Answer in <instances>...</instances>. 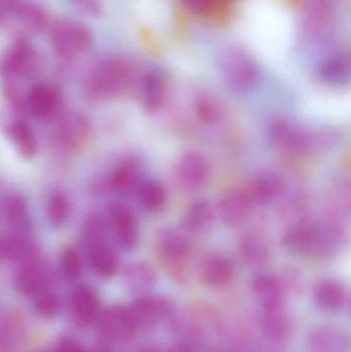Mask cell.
<instances>
[{"instance_id": "obj_8", "label": "cell", "mask_w": 351, "mask_h": 352, "mask_svg": "<svg viewBox=\"0 0 351 352\" xmlns=\"http://www.w3.org/2000/svg\"><path fill=\"white\" fill-rule=\"evenodd\" d=\"M109 229L120 248L132 250L139 240V228L133 211L124 204L115 203L109 211Z\"/></svg>"}, {"instance_id": "obj_25", "label": "cell", "mask_w": 351, "mask_h": 352, "mask_svg": "<svg viewBox=\"0 0 351 352\" xmlns=\"http://www.w3.org/2000/svg\"><path fill=\"white\" fill-rule=\"evenodd\" d=\"M253 293L262 308L284 305L286 295L278 277L273 275L261 274L255 277Z\"/></svg>"}, {"instance_id": "obj_7", "label": "cell", "mask_w": 351, "mask_h": 352, "mask_svg": "<svg viewBox=\"0 0 351 352\" xmlns=\"http://www.w3.org/2000/svg\"><path fill=\"white\" fill-rule=\"evenodd\" d=\"M282 246L291 254L317 256L319 246V223L308 219L291 223L282 237Z\"/></svg>"}, {"instance_id": "obj_6", "label": "cell", "mask_w": 351, "mask_h": 352, "mask_svg": "<svg viewBox=\"0 0 351 352\" xmlns=\"http://www.w3.org/2000/svg\"><path fill=\"white\" fill-rule=\"evenodd\" d=\"M128 308L137 331L154 328L175 316L174 304L163 296H141Z\"/></svg>"}, {"instance_id": "obj_17", "label": "cell", "mask_w": 351, "mask_h": 352, "mask_svg": "<svg viewBox=\"0 0 351 352\" xmlns=\"http://www.w3.org/2000/svg\"><path fill=\"white\" fill-rule=\"evenodd\" d=\"M253 200L247 192L233 190L220 199L218 215L225 225L237 227L247 221L253 211Z\"/></svg>"}, {"instance_id": "obj_40", "label": "cell", "mask_w": 351, "mask_h": 352, "mask_svg": "<svg viewBox=\"0 0 351 352\" xmlns=\"http://www.w3.org/2000/svg\"><path fill=\"white\" fill-rule=\"evenodd\" d=\"M72 8L87 16H98L102 12L100 0H70Z\"/></svg>"}, {"instance_id": "obj_34", "label": "cell", "mask_w": 351, "mask_h": 352, "mask_svg": "<svg viewBox=\"0 0 351 352\" xmlns=\"http://www.w3.org/2000/svg\"><path fill=\"white\" fill-rule=\"evenodd\" d=\"M14 16L32 32H41L49 25L47 12L41 6L32 3H19Z\"/></svg>"}, {"instance_id": "obj_16", "label": "cell", "mask_w": 351, "mask_h": 352, "mask_svg": "<svg viewBox=\"0 0 351 352\" xmlns=\"http://www.w3.org/2000/svg\"><path fill=\"white\" fill-rule=\"evenodd\" d=\"M103 333L115 342H126L135 335L136 327L129 308L115 306L109 308L102 316Z\"/></svg>"}, {"instance_id": "obj_2", "label": "cell", "mask_w": 351, "mask_h": 352, "mask_svg": "<svg viewBox=\"0 0 351 352\" xmlns=\"http://www.w3.org/2000/svg\"><path fill=\"white\" fill-rule=\"evenodd\" d=\"M109 228L98 217H92L84 227V242L89 262L99 276L109 278L117 273L119 260L107 240Z\"/></svg>"}, {"instance_id": "obj_28", "label": "cell", "mask_w": 351, "mask_h": 352, "mask_svg": "<svg viewBox=\"0 0 351 352\" xmlns=\"http://www.w3.org/2000/svg\"><path fill=\"white\" fill-rule=\"evenodd\" d=\"M3 214L12 233H30V214L22 197L16 195L8 197L3 204Z\"/></svg>"}, {"instance_id": "obj_11", "label": "cell", "mask_w": 351, "mask_h": 352, "mask_svg": "<svg viewBox=\"0 0 351 352\" xmlns=\"http://www.w3.org/2000/svg\"><path fill=\"white\" fill-rule=\"evenodd\" d=\"M270 138L278 148L294 153L308 154V130L288 119H278L269 128Z\"/></svg>"}, {"instance_id": "obj_36", "label": "cell", "mask_w": 351, "mask_h": 352, "mask_svg": "<svg viewBox=\"0 0 351 352\" xmlns=\"http://www.w3.org/2000/svg\"><path fill=\"white\" fill-rule=\"evenodd\" d=\"M82 271V258L76 250L65 248L60 256V272L67 281H74L80 276Z\"/></svg>"}, {"instance_id": "obj_12", "label": "cell", "mask_w": 351, "mask_h": 352, "mask_svg": "<svg viewBox=\"0 0 351 352\" xmlns=\"http://www.w3.org/2000/svg\"><path fill=\"white\" fill-rule=\"evenodd\" d=\"M198 274L204 285L212 289H223L232 283L235 267L232 261L218 252H210L202 258Z\"/></svg>"}, {"instance_id": "obj_22", "label": "cell", "mask_w": 351, "mask_h": 352, "mask_svg": "<svg viewBox=\"0 0 351 352\" xmlns=\"http://www.w3.org/2000/svg\"><path fill=\"white\" fill-rule=\"evenodd\" d=\"M284 190V179L278 173L262 171L253 178L249 195L253 203L268 205L275 201Z\"/></svg>"}, {"instance_id": "obj_32", "label": "cell", "mask_w": 351, "mask_h": 352, "mask_svg": "<svg viewBox=\"0 0 351 352\" xmlns=\"http://www.w3.org/2000/svg\"><path fill=\"white\" fill-rule=\"evenodd\" d=\"M139 204L148 212H159L167 202V194L161 182L155 179H144L136 190Z\"/></svg>"}, {"instance_id": "obj_33", "label": "cell", "mask_w": 351, "mask_h": 352, "mask_svg": "<svg viewBox=\"0 0 351 352\" xmlns=\"http://www.w3.org/2000/svg\"><path fill=\"white\" fill-rule=\"evenodd\" d=\"M45 211L49 225L55 228L62 227L69 219L71 202L65 192L59 190H54L49 195Z\"/></svg>"}, {"instance_id": "obj_10", "label": "cell", "mask_w": 351, "mask_h": 352, "mask_svg": "<svg viewBox=\"0 0 351 352\" xmlns=\"http://www.w3.org/2000/svg\"><path fill=\"white\" fill-rule=\"evenodd\" d=\"M52 271L47 260L33 254L24 261L16 277V287L26 295H34L45 291L51 283Z\"/></svg>"}, {"instance_id": "obj_26", "label": "cell", "mask_w": 351, "mask_h": 352, "mask_svg": "<svg viewBox=\"0 0 351 352\" xmlns=\"http://www.w3.org/2000/svg\"><path fill=\"white\" fill-rule=\"evenodd\" d=\"M99 300L96 293L88 287H80L71 299L74 318L80 326H88L98 314Z\"/></svg>"}, {"instance_id": "obj_43", "label": "cell", "mask_w": 351, "mask_h": 352, "mask_svg": "<svg viewBox=\"0 0 351 352\" xmlns=\"http://www.w3.org/2000/svg\"><path fill=\"white\" fill-rule=\"evenodd\" d=\"M58 352H84L80 347L76 346L73 344H64L60 347Z\"/></svg>"}, {"instance_id": "obj_9", "label": "cell", "mask_w": 351, "mask_h": 352, "mask_svg": "<svg viewBox=\"0 0 351 352\" xmlns=\"http://www.w3.org/2000/svg\"><path fill=\"white\" fill-rule=\"evenodd\" d=\"M55 135L60 148L66 152H78L90 138V125L80 113H68L58 121Z\"/></svg>"}, {"instance_id": "obj_5", "label": "cell", "mask_w": 351, "mask_h": 352, "mask_svg": "<svg viewBox=\"0 0 351 352\" xmlns=\"http://www.w3.org/2000/svg\"><path fill=\"white\" fill-rule=\"evenodd\" d=\"M39 56L29 41H16L0 63V74L8 80L33 78L39 70Z\"/></svg>"}, {"instance_id": "obj_35", "label": "cell", "mask_w": 351, "mask_h": 352, "mask_svg": "<svg viewBox=\"0 0 351 352\" xmlns=\"http://www.w3.org/2000/svg\"><path fill=\"white\" fill-rule=\"evenodd\" d=\"M341 142V134L332 127L308 130V153H327Z\"/></svg>"}, {"instance_id": "obj_39", "label": "cell", "mask_w": 351, "mask_h": 352, "mask_svg": "<svg viewBox=\"0 0 351 352\" xmlns=\"http://www.w3.org/2000/svg\"><path fill=\"white\" fill-rule=\"evenodd\" d=\"M60 303L52 294L43 293L35 303V309L41 316L53 318L59 312Z\"/></svg>"}, {"instance_id": "obj_3", "label": "cell", "mask_w": 351, "mask_h": 352, "mask_svg": "<svg viewBox=\"0 0 351 352\" xmlns=\"http://www.w3.org/2000/svg\"><path fill=\"white\" fill-rule=\"evenodd\" d=\"M218 62L225 82L235 92L249 93L259 84V69L242 50L228 47L220 54Z\"/></svg>"}, {"instance_id": "obj_14", "label": "cell", "mask_w": 351, "mask_h": 352, "mask_svg": "<svg viewBox=\"0 0 351 352\" xmlns=\"http://www.w3.org/2000/svg\"><path fill=\"white\" fill-rule=\"evenodd\" d=\"M62 107L59 91L49 85H36L31 89L26 98V107L37 119L47 121L53 119Z\"/></svg>"}, {"instance_id": "obj_30", "label": "cell", "mask_w": 351, "mask_h": 352, "mask_svg": "<svg viewBox=\"0 0 351 352\" xmlns=\"http://www.w3.org/2000/svg\"><path fill=\"white\" fill-rule=\"evenodd\" d=\"M214 219L216 210L212 203L199 200L190 206L185 215V227L192 233H205L214 225Z\"/></svg>"}, {"instance_id": "obj_37", "label": "cell", "mask_w": 351, "mask_h": 352, "mask_svg": "<svg viewBox=\"0 0 351 352\" xmlns=\"http://www.w3.org/2000/svg\"><path fill=\"white\" fill-rule=\"evenodd\" d=\"M195 113L200 123L212 126L220 118V109L218 103L210 97H199L195 102Z\"/></svg>"}, {"instance_id": "obj_4", "label": "cell", "mask_w": 351, "mask_h": 352, "mask_svg": "<svg viewBox=\"0 0 351 352\" xmlns=\"http://www.w3.org/2000/svg\"><path fill=\"white\" fill-rule=\"evenodd\" d=\"M51 41L58 55L76 57L90 49L93 35L90 29L76 21H60L51 30Z\"/></svg>"}, {"instance_id": "obj_31", "label": "cell", "mask_w": 351, "mask_h": 352, "mask_svg": "<svg viewBox=\"0 0 351 352\" xmlns=\"http://www.w3.org/2000/svg\"><path fill=\"white\" fill-rule=\"evenodd\" d=\"M319 76L326 84L333 87H343L350 82V62L344 55H336L324 62L319 69Z\"/></svg>"}, {"instance_id": "obj_38", "label": "cell", "mask_w": 351, "mask_h": 352, "mask_svg": "<svg viewBox=\"0 0 351 352\" xmlns=\"http://www.w3.org/2000/svg\"><path fill=\"white\" fill-rule=\"evenodd\" d=\"M278 278L284 289V295L299 296L303 293L304 278L298 269L294 267L286 268Z\"/></svg>"}, {"instance_id": "obj_19", "label": "cell", "mask_w": 351, "mask_h": 352, "mask_svg": "<svg viewBox=\"0 0 351 352\" xmlns=\"http://www.w3.org/2000/svg\"><path fill=\"white\" fill-rule=\"evenodd\" d=\"M308 352H348L350 338L335 326H319L311 331L307 341Z\"/></svg>"}, {"instance_id": "obj_1", "label": "cell", "mask_w": 351, "mask_h": 352, "mask_svg": "<svg viewBox=\"0 0 351 352\" xmlns=\"http://www.w3.org/2000/svg\"><path fill=\"white\" fill-rule=\"evenodd\" d=\"M132 78L133 68L127 60L109 58L93 68L87 80V93L93 99L117 96L127 90Z\"/></svg>"}, {"instance_id": "obj_41", "label": "cell", "mask_w": 351, "mask_h": 352, "mask_svg": "<svg viewBox=\"0 0 351 352\" xmlns=\"http://www.w3.org/2000/svg\"><path fill=\"white\" fill-rule=\"evenodd\" d=\"M185 6L196 14H206L214 8L216 0H183Z\"/></svg>"}, {"instance_id": "obj_23", "label": "cell", "mask_w": 351, "mask_h": 352, "mask_svg": "<svg viewBox=\"0 0 351 352\" xmlns=\"http://www.w3.org/2000/svg\"><path fill=\"white\" fill-rule=\"evenodd\" d=\"M123 278L127 289L139 297L150 295L157 283L156 272L144 262L132 263L126 266Z\"/></svg>"}, {"instance_id": "obj_20", "label": "cell", "mask_w": 351, "mask_h": 352, "mask_svg": "<svg viewBox=\"0 0 351 352\" xmlns=\"http://www.w3.org/2000/svg\"><path fill=\"white\" fill-rule=\"evenodd\" d=\"M144 166L139 160L135 158L126 159L111 175V188L124 196L136 194V190L144 180Z\"/></svg>"}, {"instance_id": "obj_13", "label": "cell", "mask_w": 351, "mask_h": 352, "mask_svg": "<svg viewBox=\"0 0 351 352\" xmlns=\"http://www.w3.org/2000/svg\"><path fill=\"white\" fill-rule=\"evenodd\" d=\"M157 250L169 265H179L189 258L192 245L187 236L174 228L161 230L157 236Z\"/></svg>"}, {"instance_id": "obj_18", "label": "cell", "mask_w": 351, "mask_h": 352, "mask_svg": "<svg viewBox=\"0 0 351 352\" xmlns=\"http://www.w3.org/2000/svg\"><path fill=\"white\" fill-rule=\"evenodd\" d=\"M260 326L264 335L275 343L286 342L292 335V320L284 305L262 308Z\"/></svg>"}, {"instance_id": "obj_21", "label": "cell", "mask_w": 351, "mask_h": 352, "mask_svg": "<svg viewBox=\"0 0 351 352\" xmlns=\"http://www.w3.org/2000/svg\"><path fill=\"white\" fill-rule=\"evenodd\" d=\"M313 297L317 307L327 312L338 311L348 302L346 287L341 283L333 278L317 281L313 289Z\"/></svg>"}, {"instance_id": "obj_42", "label": "cell", "mask_w": 351, "mask_h": 352, "mask_svg": "<svg viewBox=\"0 0 351 352\" xmlns=\"http://www.w3.org/2000/svg\"><path fill=\"white\" fill-rule=\"evenodd\" d=\"M20 2L18 0H0V25L5 23L14 14Z\"/></svg>"}, {"instance_id": "obj_15", "label": "cell", "mask_w": 351, "mask_h": 352, "mask_svg": "<svg viewBox=\"0 0 351 352\" xmlns=\"http://www.w3.org/2000/svg\"><path fill=\"white\" fill-rule=\"evenodd\" d=\"M177 176L185 190H197L207 182L210 167L202 155L195 152L187 153L179 159Z\"/></svg>"}, {"instance_id": "obj_27", "label": "cell", "mask_w": 351, "mask_h": 352, "mask_svg": "<svg viewBox=\"0 0 351 352\" xmlns=\"http://www.w3.org/2000/svg\"><path fill=\"white\" fill-rule=\"evenodd\" d=\"M10 142L25 158H33L38 150L34 131L27 122L16 120L8 125L6 130Z\"/></svg>"}, {"instance_id": "obj_24", "label": "cell", "mask_w": 351, "mask_h": 352, "mask_svg": "<svg viewBox=\"0 0 351 352\" xmlns=\"http://www.w3.org/2000/svg\"><path fill=\"white\" fill-rule=\"evenodd\" d=\"M239 254L247 266L260 268L269 262L271 252L269 244L263 236L247 233L239 241Z\"/></svg>"}, {"instance_id": "obj_29", "label": "cell", "mask_w": 351, "mask_h": 352, "mask_svg": "<svg viewBox=\"0 0 351 352\" xmlns=\"http://www.w3.org/2000/svg\"><path fill=\"white\" fill-rule=\"evenodd\" d=\"M166 95V80L159 72L146 74L141 80V100L144 109L150 113L159 111Z\"/></svg>"}]
</instances>
